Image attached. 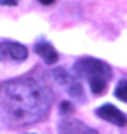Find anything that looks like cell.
<instances>
[{"mask_svg":"<svg viewBox=\"0 0 127 134\" xmlns=\"http://www.w3.org/2000/svg\"><path fill=\"white\" fill-rule=\"evenodd\" d=\"M0 111L10 125H28L49 111V96L33 79H18L0 85Z\"/></svg>","mask_w":127,"mask_h":134,"instance_id":"1","label":"cell"},{"mask_svg":"<svg viewBox=\"0 0 127 134\" xmlns=\"http://www.w3.org/2000/svg\"><path fill=\"white\" fill-rule=\"evenodd\" d=\"M75 75L87 79L91 84V89L96 96H101L106 91L108 80L112 79V68L104 61L96 59V58H82L78 59L73 66Z\"/></svg>","mask_w":127,"mask_h":134,"instance_id":"2","label":"cell"},{"mask_svg":"<svg viewBox=\"0 0 127 134\" xmlns=\"http://www.w3.org/2000/svg\"><path fill=\"white\" fill-rule=\"evenodd\" d=\"M52 79L58 82L59 85H63L64 91L68 92L71 98H82L84 99V89H82V84L78 82V77L77 75H70L66 73L63 68H58L52 71Z\"/></svg>","mask_w":127,"mask_h":134,"instance_id":"3","label":"cell"},{"mask_svg":"<svg viewBox=\"0 0 127 134\" xmlns=\"http://www.w3.org/2000/svg\"><path fill=\"white\" fill-rule=\"evenodd\" d=\"M28 58V49L19 42H0V61H25Z\"/></svg>","mask_w":127,"mask_h":134,"instance_id":"4","label":"cell"},{"mask_svg":"<svg viewBox=\"0 0 127 134\" xmlns=\"http://www.w3.org/2000/svg\"><path fill=\"white\" fill-rule=\"evenodd\" d=\"M96 115H98L99 119L106 120L110 124L113 125H118V127H124L127 125V115L122 113L117 106H113V104H103L96 110Z\"/></svg>","mask_w":127,"mask_h":134,"instance_id":"5","label":"cell"},{"mask_svg":"<svg viewBox=\"0 0 127 134\" xmlns=\"http://www.w3.org/2000/svg\"><path fill=\"white\" fill-rule=\"evenodd\" d=\"M59 134H98V131L77 119H64L59 122Z\"/></svg>","mask_w":127,"mask_h":134,"instance_id":"6","label":"cell"},{"mask_svg":"<svg viewBox=\"0 0 127 134\" xmlns=\"http://www.w3.org/2000/svg\"><path fill=\"white\" fill-rule=\"evenodd\" d=\"M35 52L44 59L45 65H54L56 61H58V52H56V49H54L52 45L49 44V42H45V40H42V42H37L35 44Z\"/></svg>","mask_w":127,"mask_h":134,"instance_id":"7","label":"cell"},{"mask_svg":"<svg viewBox=\"0 0 127 134\" xmlns=\"http://www.w3.org/2000/svg\"><path fill=\"white\" fill-rule=\"evenodd\" d=\"M115 96H117L120 101H124V103H127V80H120L117 84V89H115Z\"/></svg>","mask_w":127,"mask_h":134,"instance_id":"8","label":"cell"},{"mask_svg":"<svg viewBox=\"0 0 127 134\" xmlns=\"http://www.w3.org/2000/svg\"><path fill=\"white\" fill-rule=\"evenodd\" d=\"M61 111H63V113H66V111H68V113H71V111H73V106H71L68 101H64V103L61 104Z\"/></svg>","mask_w":127,"mask_h":134,"instance_id":"9","label":"cell"},{"mask_svg":"<svg viewBox=\"0 0 127 134\" xmlns=\"http://www.w3.org/2000/svg\"><path fill=\"white\" fill-rule=\"evenodd\" d=\"M0 4H4V5H16V4H18V0H0Z\"/></svg>","mask_w":127,"mask_h":134,"instance_id":"10","label":"cell"},{"mask_svg":"<svg viewBox=\"0 0 127 134\" xmlns=\"http://www.w3.org/2000/svg\"><path fill=\"white\" fill-rule=\"evenodd\" d=\"M38 2H40V4H44V5H52L56 0H38Z\"/></svg>","mask_w":127,"mask_h":134,"instance_id":"11","label":"cell"}]
</instances>
